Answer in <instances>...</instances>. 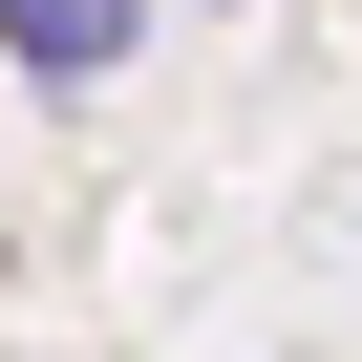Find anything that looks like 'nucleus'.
<instances>
[{"label":"nucleus","instance_id":"1","mask_svg":"<svg viewBox=\"0 0 362 362\" xmlns=\"http://www.w3.org/2000/svg\"><path fill=\"white\" fill-rule=\"evenodd\" d=\"M128 22H149V0H0V43H22L43 86H107V64H128Z\"/></svg>","mask_w":362,"mask_h":362}]
</instances>
